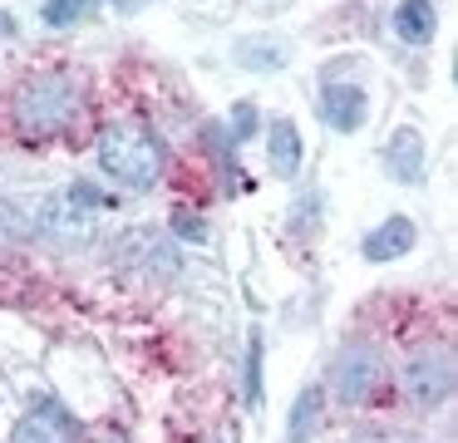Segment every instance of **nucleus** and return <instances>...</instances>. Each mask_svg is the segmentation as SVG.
Returning a JSON list of instances; mask_svg holds the SVG:
<instances>
[{
    "mask_svg": "<svg viewBox=\"0 0 458 443\" xmlns=\"http://www.w3.org/2000/svg\"><path fill=\"white\" fill-rule=\"evenodd\" d=\"M310 222H320V192L316 187H306V192L296 197V207H291V232L310 236Z\"/></svg>",
    "mask_w": 458,
    "mask_h": 443,
    "instance_id": "nucleus-17",
    "label": "nucleus"
},
{
    "mask_svg": "<svg viewBox=\"0 0 458 443\" xmlns=\"http://www.w3.org/2000/svg\"><path fill=\"white\" fill-rule=\"evenodd\" d=\"M251 128H257V108L237 104V108H232V138L242 143V138H251Z\"/></svg>",
    "mask_w": 458,
    "mask_h": 443,
    "instance_id": "nucleus-19",
    "label": "nucleus"
},
{
    "mask_svg": "<svg viewBox=\"0 0 458 443\" xmlns=\"http://www.w3.org/2000/svg\"><path fill=\"white\" fill-rule=\"evenodd\" d=\"M267 158H271V173H276L281 183H291V177L301 173L306 143H301V128L291 124V118H276V124L267 128Z\"/></svg>",
    "mask_w": 458,
    "mask_h": 443,
    "instance_id": "nucleus-10",
    "label": "nucleus"
},
{
    "mask_svg": "<svg viewBox=\"0 0 458 443\" xmlns=\"http://www.w3.org/2000/svg\"><path fill=\"white\" fill-rule=\"evenodd\" d=\"M389 25H394V35L404 45H428L438 35V10H434V0H399Z\"/></svg>",
    "mask_w": 458,
    "mask_h": 443,
    "instance_id": "nucleus-11",
    "label": "nucleus"
},
{
    "mask_svg": "<svg viewBox=\"0 0 458 443\" xmlns=\"http://www.w3.org/2000/svg\"><path fill=\"white\" fill-rule=\"evenodd\" d=\"M15 124L25 138H60L84 118V84L70 69H50V74H30L15 89L11 104Z\"/></svg>",
    "mask_w": 458,
    "mask_h": 443,
    "instance_id": "nucleus-1",
    "label": "nucleus"
},
{
    "mask_svg": "<svg viewBox=\"0 0 458 443\" xmlns=\"http://www.w3.org/2000/svg\"><path fill=\"white\" fill-rule=\"evenodd\" d=\"M404 394L419 409H438L454 394V354L444 345H424L404 360Z\"/></svg>",
    "mask_w": 458,
    "mask_h": 443,
    "instance_id": "nucleus-3",
    "label": "nucleus"
},
{
    "mask_svg": "<svg viewBox=\"0 0 458 443\" xmlns=\"http://www.w3.org/2000/svg\"><path fill=\"white\" fill-rule=\"evenodd\" d=\"M385 384H389L385 360H379V350H365V345H355V350L340 354L335 374H330V389H335L345 404H375Z\"/></svg>",
    "mask_w": 458,
    "mask_h": 443,
    "instance_id": "nucleus-4",
    "label": "nucleus"
},
{
    "mask_svg": "<svg viewBox=\"0 0 458 443\" xmlns=\"http://www.w3.org/2000/svg\"><path fill=\"white\" fill-rule=\"evenodd\" d=\"M424 163H428V153H424V133L419 128H394L389 133V143H385V167L394 173V183H424Z\"/></svg>",
    "mask_w": 458,
    "mask_h": 443,
    "instance_id": "nucleus-9",
    "label": "nucleus"
},
{
    "mask_svg": "<svg viewBox=\"0 0 458 443\" xmlns=\"http://www.w3.org/2000/svg\"><path fill=\"white\" fill-rule=\"evenodd\" d=\"M173 232H178L182 236V242H208V222H202V212H192V207H178V212H173Z\"/></svg>",
    "mask_w": 458,
    "mask_h": 443,
    "instance_id": "nucleus-18",
    "label": "nucleus"
},
{
    "mask_svg": "<svg viewBox=\"0 0 458 443\" xmlns=\"http://www.w3.org/2000/svg\"><path fill=\"white\" fill-rule=\"evenodd\" d=\"M30 236H35V222L15 202L0 197V242H30Z\"/></svg>",
    "mask_w": 458,
    "mask_h": 443,
    "instance_id": "nucleus-16",
    "label": "nucleus"
},
{
    "mask_svg": "<svg viewBox=\"0 0 458 443\" xmlns=\"http://www.w3.org/2000/svg\"><path fill=\"white\" fill-rule=\"evenodd\" d=\"M11 443H80V423L64 413V404L45 399V404H35V409L15 423Z\"/></svg>",
    "mask_w": 458,
    "mask_h": 443,
    "instance_id": "nucleus-7",
    "label": "nucleus"
},
{
    "mask_svg": "<svg viewBox=\"0 0 458 443\" xmlns=\"http://www.w3.org/2000/svg\"><path fill=\"white\" fill-rule=\"evenodd\" d=\"M89 10H94V0H45V5H40V20H45L50 30H64V25H80Z\"/></svg>",
    "mask_w": 458,
    "mask_h": 443,
    "instance_id": "nucleus-15",
    "label": "nucleus"
},
{
    "mask_svg": "<svg viewBox=\"0 0 458 443\" xmlns=\"http://www.w3.org/2000/svg\"><path fill=\"white\" fill-rule=\"evenodd\" d=\"M414 242H419V226L409 217H385L375 232H365L360 251H365V261L385 266V261H399L404 251H414Z\"/></svg>",
    "mask_w": 458,
    "mask_h": 443,
    "instance_id": "nucleus-8",
    "label": "nucleus"
},
{
    "mask_svg": "<svg viewBox=\"0 0 458 443\" xmlns=\"http://www.w3.org/2000/svg\"><path fill=\"white\" fill-rule=\"evenodd\" d=\"M30 222H35V232L50 236V242L80 246V242H89V236H94V207L80 202V197L64 187V192H50V197H45L40 212H35Z\"/></svg>",
    "mask_w": 458,
    "mask_h": 443,
    "instance_id": "nucleus-5",
    "label": "nucleus"
},
{
    "mask_svg": "<svg viewBox=\"0 0 458 443\" xmlns=\"http://www.w3.org/2000/svg\"><path fill=\"white\" fill-rule=\"evenodd\" d=\"M320 118H326V128H335V133H360L369 118V94L360 84H350V79H330L326 89H320Z\"/></svg>",
    "mask_w": 458,
    "mask_h": 443,
    "instance_id": "nucleus-6",
    "label": "nucleus"
},
{
    "mask_svg": "<svg viewBox=\"0 0 458 443\" xmlns=\"http://www.w3.org/2000/svg\"><path fill=\"white\" fill-rule=\"evenodd\" d=\"M286 55H291V49L286 45H271V39H242V45H237V59L247 69H276V64H286Z\"/></svg>",
    "mask_w": 458,
    "mask_h": 443,
    "instance_id": "nucleus-13",
    "label": "nucleus"
},
{
    "mask_svg": "<svg viewBox=\"0 0 458 443\" xmlns=\"http://www.w3.org/2000/svg\"><path fill=\"white\" fill-rule=\"evenodd\" d=\"M242 394H247V404L257 409L261 404V330L247 335V364H242Z\"/></svg>",
    "mask_w": 458,
    "mask_h": 443,
    "instance_id": "nucleus-14",
    "label": "nucleus"
},
{
    "mask_svg": "<svg viewBox=\"0 0 458 443\" xmlns=\"http://www.w3.org/2000/svg\"><path fill=\"white\" fill-rule=\"evenodd\" d=\"M320 419H326V389L320 384H310V389L296 394V404H291V419H286V443H310L320 429Z\"/></svg>",
    "mask_w": 458,
    "mask_h": 443,
    "instance_id": "nucleus-12",
    "label": "nucleus"
},
{
    "mask_svg": "<svg viewBox=\"0 0 458 443\" xmlns=\"http://www.w3.org/2000/svg\"><path fill=\"white\" fill-rule=\"evenodd\" d=\"M99 167L119 187H153L168 173V143L139 118H119L99 133Z\"/></svg>",
    "mask_w": 458,
    "mask_h": 443,
    "instance_id": "nucleus-2",
    "label": "nucleus"
}]
</instances>
